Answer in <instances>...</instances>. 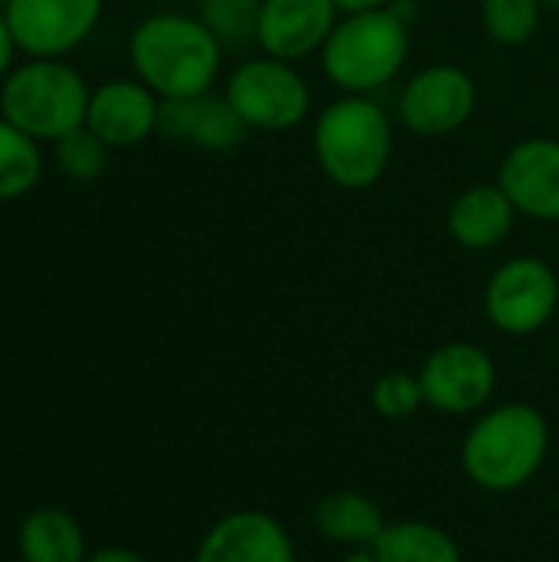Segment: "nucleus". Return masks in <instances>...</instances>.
I'll list each match as a JSON object with an SVG mask.
<instances>
[{"label":"nucleus","mask_w":559,"mask_h":562,"mask_svg":"<svg viewBox=\"0 0 559 562\" xmlns=\"http://www.w3.org/2000/svg\"><path fill=\"white\" fill-rule=\"evenodd\" d=\"M382 562H461L455 540L432 524H395L385 527L372 547Z\"/></svg>","instance_id":"19"},{"label":"nucleus","mask_w":559,"mask_h":562,"mask_svg":"<svg viewBox=\"0 0 559 562\" xmlns=\"http://www.w3.org/2000/svg\"><path fill=\"white\" fill-rule=\"evenodd\" d=\"M16 40H13V33H10V23H7V16H3V10H0V82L10 76V69L16 66Z\"/></svg>","instance_id":"25"},{"label":"nucleus","mask_w":559,"mask_h":562,"mask_svg":"<svg viewBox=\"0 0 559 562\" xmlns=\"http://www.w3.org/2000/svg\"><path fill=\"white\" fill-rule=\"evenodd\" d=\"M43 178V145L0 115V201L30 194Z\"/></svg>","instance_id":"20"},{"label":"nucleus","mask_w":559,"mask_h":562,"mask_svg":"<svg viewBox=\"0 0 559 562\" xmlns=\"http://www.w3.org/2000/svg\"><path fill=\"white\" fill-rule=\"evenodd\" d=\"M7 3H10V0H0V10H3V7H7Z\"/></svg>","instance_id":"30"},{"label":"nucleus","mask_w":559,"mask_h":562,"mask_svg":"<svg viewBox=\"0 0 559 562\" xmlns=\"http://www.w3.org/2000/svg\"><path fill=\"white\" fill-rule=\"evenodd\" d=\"M165 3H181V0H165Z\"/></svg>","instance_id":"31"},{"label":"nucleus","mask_w":559,"mask_h":562,"mask_svg":"<svg viewBox=\"0 0 559 562\" xmlns=\"http://www.w3.org/2000/svg\"><path fill=\"white\" fill-rule=\"evenodd\" d=\"M247 125L234 112L224 92H204L191 99H161L158 135L168 142H188L201 151H234L247 138Z\"/></svg>","instance_id":"14"},{"label":"nucleus","mask_w":559,"mask_h":562,"mask_svg":"<svg viewBox=\"0 0 559 562\" xmlns=\"http://www.w3.org/2000/svg\"><path fill=\"white\" fill-rule=\"evenodd\" d=\"M86 562H148L145 557H138V553H132V550H119V547H112V550H99L96 557H89Z\"/></svg>","instance_id":"27"},{"label":"nucleus","mask_w":559,"mask_h":562,"mask_svg":"<svg viewBox=\"0 0 559 562\" xmlns=\"http://www.w3.org/2000/svg\"><path fill=\"white\" fill-rule=\"evenodd\" d=\"M23 562H86V537L59 507H40L20 524L16 537Z\"/></svg>","instance_id":"17"},{"label":"nucleus","mask_w":559,"mask_h":562,"mask_svg":"<svg viewBox=\"0 0 559 562\" xmlns=\"http://www.w3.org/2000/svg\"><path fill=\"white\" fill-rule=\"evenodd\" d=\"M395 0H336L339 13L349 16V13H372V10H389Z\"/></svg>","instance_id":"26"},{"label":"nucleus","mask_w":559,"mask_h":562,"mask_svg":"<svg viewBox=\"0 0 559 562\" xmlns=\"http://www.w3.org/2000/svg\"><path fill=\"white\" fill-rule=\"evenodd\" d=\"M540 0H481L484 33L497 46H524L540 26Z\"/></svg>","instance_id":"22"},{"label":"nucleus","mask_w":559,"mask_h":562,"mask_svg":"<svg viewBox=\"0 0 559 562\" xmlns=\"http://www.w3.org/2000/svg\"><path fill=\"white\" fill-rule=\"evenodd\" d=\"M128 63L158 99H191L214 89L224 46L198 16L165 10L132 30Z\"/></svg>","instance_id":"1"},{"label":"nucleus","mask_w":559,"mask_h":562,"mask_svg":"<svg viewBox=\"0 0 559 562\" xmlns=\"http://www.w3.org/2000/svg\"><path fill=\"white\" fill-rule=\"evenodd\" d=\"M517 207L497 181L468 184L448 207V234L465 250H494L514 231Z\"/></svg>","instance_id":"16"},{"label":"nucleus","mask_w":559,"mask_h":562,"mask_svg":"<svg viewBox=\"0 0 559 562\" xmlns=\"http://www.w3.org/2000/svg\"><path fill=\"white\" fill-rule=\"evenodd\" d=\"M540 7H554V10H559V0H540Z\"/></svg>","instance_id":"29"},{"label":"nucleus","mask_w":559,"mask_h":562,"mask_svg":"<svg viewBox=\"0 0 559 562\" xmlns=\"http://www.w3.org/2000/svg\"><path fill=\"white\" fill-rule=\"evenodd\" d=\"M264 0H198V20L227 49L257 46Z\"/></svg>","instance_id":"21"},{"label":"nucleus","mask_w":559,"mask_h":562,"mask_svg":"<svg viewBox=\"0 0 559 562\" xmlns=\"http://www.w3.org/2000/svg\"><path fill=\"white\" fill-rule=\"evenodd\" d=\"M425 402V392H422V379L418 375H409V372H389L376 382L372 389V405L382 418H412Z\"/></svg>","instance_id":"24"},{"label":"nucleus","mask_w":559,"mask_h":562,"mask_svg":"<svg viewBox=\"0 0 559 562\" xmlns=\"http://www.w3.org/2000/svg\"><path fill=\"white\" fill-rule=\"evenodd\" d=\"M224 95L250 132H290L303 125L313 109V89L297 63L270 53L234 66Z\"/></svg>","instance_id":"6"},{"label":"nucleus","mask_w":559,"mask_h":562,"mask_svg":"<svg viewBox=\"0 0 559 562\" xmlns=\"http://www.w3.org/2000/svg\"><path fill=\"white\" fill-rule=\"evenodd\" d=\"M89 82L66 59H23L0 82V115L40 145L86 125Z\"/></svg>","instance_id":"4"},{"label":"nucleus","mask_w":559,"mask_h":562,"mask_svg":"<svg viewBox=\"0 0 559 562\" xmlns=\"http://www.w3.org/2000/svg\"><path fill=\"white\" fill-rule=\"evenodd\" d=\"M102 10L105 0H10L3 16L23 56L63 59L96 33Z\"/></svg>","instance_id":"9"},{"label":"nucleus","mask_w":559,"mask_h":562,"mask_svg":"<svg viewBox=\"0 0 559 562\" xmlns=\"http://www.w3.org/2000/svg\"><path fill=\"white\" fill-rule=\"evenodd\" d=\"M343 562H382V560H379V553H376L372 547H359L356 553H349Z\"/></svg>","instance_id":"28"},{"label":"nucleus","mask_w":559,"mask_h":562,"mask_svg":"<svg viewBox=\"0 0 559 562\" xmlns=\"http://www.w3.org/2000/svg\"><path fill=\"white\" fill-rule=\"evenodd\" d=\"M194 562H297L287 530L260 510H241L211 527Z\"/></svg>","instance_id":"15"},{"label":"nucleus","mask_w":559,"mask_h":562,"mask_svg":"<svg viewBox=\"0 0 559 562\" xmlns=\"http://www.w3.org/2000/svg\"><path fill=\"white\" fill-rule=\"evenodd\" d=\"M316 527L326 540L333 543H346V547H376V540L382 537L385 524H382V510L356 494V491H336L329 497L320 501L316 507Z\"/></svg>","instance_id":"18"},{"label":"nucleus","mask_w":559,"mask_h":562,"mask_svg":"<svg viewBox=\"0 0 559 562\" xmlns=\"http://www.w3.org/2000/svg\"><path fill=\"white\" fill-rule=\"evenodd\" d=\"M517 214L544 224H559V142L547 135L521 138L497 165L494 178Z\"/></svg>","instance_id":"11"},{"label":"nucleus","mask_w":559,"mask_h":562,"mask_svg":"<svg viewBox=\"0 0 559 562\" xmlns=\"http://www.w3.org/2000/svg\"><path fill=\"white\" fill-rule=\"evenodd\" d=\"M547 422L530 405H504L488 412L468 435L461 461L468 477L494 494L524 487L547 458Z\"/></svg>","instance_id":"5"},{"label":"nucleus","mask_w":559,"mask_h":562,"mask_svg":"<svg viewBox=\"0 0 559 562\" xmlns=\"http://www.w3.org/2000/svg\"><path fill=\"white\" fill-rule=\"evenodd\" d=\"M158 105L161 99L142 79H109L89 95L86 128L109 148H135L158 135Z\"/></svg>","instance_id":"12"},{"label":"nucleus","mask_w":559,"mask_h":562,"mask_svg":"<svg viewBox=\"0 0 559 562\" xmlns=\"http://www.w3.org/2000/svg\"><path fill=\"white\" fill-rule=\"evenodd\" d=\"M339 16L336 0H264L257 46L270 56L303 63L326 46Z\"/></svg>","instance_id":"13"},{"label":"nucleus","mask_w":559,"mask_h":562,"mask_svg":"<svg viewBox=\"0 0 559 562\" xmlns=\"http://www.w3.org/2000/svg\"><path fill=\"white\" fill-rule=\"evenodd\" d=\"M395 128L372 95H339L313 125V158L343 191H369L389 171Z\"/></svg>","instance_id":"2"},{"label":"nucleus","mask_w":559,"mask_h":562,"mask_svg":"<svg viewBox=\"0 0 559 562\" xmlns=\"http://www.w3.org/2000/svg\"><path fill=\"white\" fill-rule=\"evenodd\" d=\"M425 402L445 415H468L478 412L497 385L494 359L474 342H448L435 349L422 372Z\"/></svg>","instance_id":"10"},{"label":"nucleus","mask_w":559,"mask_h":562,"mask_svg":"<svg viewBox=\"0 0 559 562\" xmlns=\"http://www.w3.org/2000/svg\"><path fill=\"white\" fill-rule=\"evenodd\" d=\"M559 306L557 270L540 257L504 260L484 290V313L494 329L507 336H530L544 329Z\"/></svg>","instance_id":"8"},{"label":"nucleus","mask_w":559,"mask_h":562,"mask_svg":"<svg viewBox=\"0 0 559 562\" xmlns=\"http://www.w3.org/2000/svg\"><path fill=\"white\" fill-rule=\"evenodd\" d=\"M109 151L112 148L86 125L63 135L59 142H53V161H56L59 175L69 181H79V184L96 181L109 168Z\"/></svg>","instance_id":"23"},{"label":"nucleus","mask_w":559,"mask_h":562,"mask_svg":"<svg viewBox=\"0 0 559 562\" xmlns=\"http://www.w3.org/2000/svg\"><path fill=\"white\" fill-rule=\"evenodd\" d=\"M478 112V82L455 63L418 69L399 92V122L418 138H448Z\"/></svg>","instance_id":"7"},{"label":"nucleus","mask_w":559,"mask_h":562,"mask_svg":"<svg viewBox=\"0 0 559 562\" xmlns=\"http://www.w3.org/2000/svg\"><path fill=\"white\" fill-rule=\"evenodd\" d=\"M412 53V26L392 10L339 16L320 63L343 95H372L389 86Z\"/></svg>","instance_id":"3"}]
</instances>
